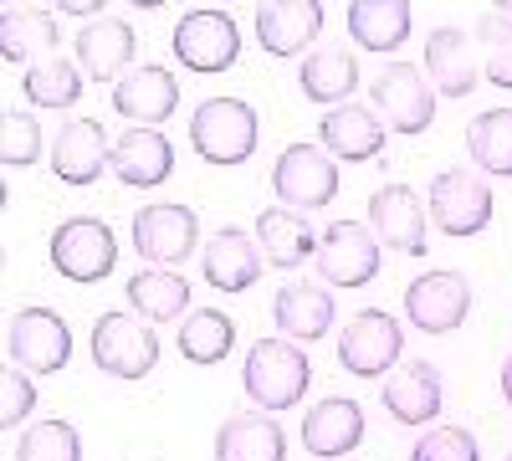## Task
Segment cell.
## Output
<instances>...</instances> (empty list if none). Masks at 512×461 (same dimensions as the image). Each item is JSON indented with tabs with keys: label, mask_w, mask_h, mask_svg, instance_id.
<instances>
[{
	"label": "cell",
	"mask_w": 512,
	"mask_h": 461,
	"mask_svg": "<svg viewBox=\"0 0 512 461\" xmlns=\"http://www.w3.org/2000/svg\"><path fill=\"white\" fill-rule=\"evenodd\" d=\"M113 108L123 118H134L139 129H159V123L175 118V108H180V82L169 67H134L113 88Z\"/></svg>",
	"instance_id": "cell-23"
},
{
	"label": "cell",
	"mask_w": 512,
	"mask_h": 461,
	"mask_svg": "<svg viewBox=\"0 0 512 461\" xmlns=\"http://www.w3.org/2000/svg\"><path fill=\"white\" fill-rule=\"evenodd\" d=\"M113 175L128 190H154L175 175V144L159 129H128L113 139Z\"/></svg>",
	"instance_id": "cell-24"
},
{
	"label": "cell",
	"mask_w": 512,
	"mask_h": 461,
	"mask_svg": "<svg viewBox=\"0 0 512 461\" xmlns=\"http://www.w3.org/2000/svg\"><path fill=\"white\" fill-rule=\"evenodd\" d=\"M200 272H205V282L216 287V292H246V287L262 282V272H267V251H262V241H256V236L226 226V231H216V236L205 241V251H200Z\"/></svg>",
	"instance_id": "cell-18"
},
{
	"label": "cell",
	"mask_w": 512,
	"mask_h": 461,
	"mask_svg": "<svg viewBox=\"0 0 512 461\" xmlns=\"http://www.w3.org/2000/svg\"><path fill=\"white\" fill-rule=\"evenodd\" d=\"M297 88H303V98L308 103H318V108H344L354 93H359V62H354V52H344V47H318V52H308L303 57V67H297Z\"/></svg>",
	"instance_id": "cell-26"
},
{
	"label": "cell",
	"mask_w": 512,
	"mask_h": 461,
	"mask_svg": "<svg viewBox=\"0 0 512 461\" xmlns=\"http://www.w3.org/2000/svg\"><path fill=\"white\" fill-rule=\"evenodd\" d=\"M52 11H67V16H82V21H88V26H93V21H98V11H108V6H103V0H57V6H52Z\"/></svg>",
	"instance_id": "cell-40"
},
{
	"label": "cell",
	"mask_w": 512,
	"mask_h": 461,
	"mask_svg": "<svg viewBox=\"0 0 512 461\" xmlns=\"http://www.w3.org/2000/svg\"><path fill=\"white\" fill-rule=\"evenodd\" d=\"M57 16L52 11H31V6H6L0 11V57L6 62H47L57 52Z\"/></svg>",
	"instance_id": "cell-30"
},
{
	"label": "cell",
	"mask_w": 512,
	"mask_h": 461,
	"mask_svg": "<svg viewBox=\"0 0 512 461\" xmlns=\"http://www.w3.org/2000/svg\"><path fill=\"white\" fill-rule=\"evenodd\" d=\"M82 67L72 57H47V62H36L26 67V82H21V93L31 98V108H72L82 98Z\"/></svg>",
	"instance_id": "cell-34"
},
{
	"label": "cell",
	"mask_w": 512,
	"mask_h": 461,
	"mask_svg": "<svg viewBox=\"0 0 512 461\" xmlns=\"http://www.w3.org/2000/svg\"><path fill=\"white\" fill-rule=\"evenodd\" d=\"M400 349H405V328L384 308H359L338 333V364L359 374V380H384L400 364Z\"/></svg>",
	"instance_id": "cell-6"
},
{
	"label": "cell",
	"mask_w": 512,
	"mask_h": 461,
	"mask_svg": "<svg viewBox=\"0 0 512 461\" xmlns=\"http://www.w3.org/2000/svg\"><path fill=\"white\" fill-rule=\"evenodd\" d=\"M313 385V364L303 354V344L292 339H256L246 349V364H241V390L251 395L256 410L267 415H282L292 405H303Z\"/></svg>",
	"instance_id": "cell-1"
},
{
	"label": "cell",
	"mask_w": 512,
	"mask_h": 461,
	"mask_svg": "<svg viewBox=\"0 0 512 461\" xmlns=\"http://www.w3.org/2000/svg\"><path fill=\"white\" fill-rule=\"evenodd\" d=\"M72 52H77V67L82 77H93V82H118L134 72V57H139V36L134 26H128L123 16H98L93 26H82L77 41H72Z\"/></svg>",
	"instance_id": "cell-16"
},
{
	"label": "cell",
	"mask_w": 512,
	"mask_h": 461,
	"mask_svg": "<svg viewBox=\"0 0 512 461\" xmlns=\"http://www.w3.org/2000/svg\"><path fill=\"white\" fill-rule=\"evenodd\" d=\"M216 461H287V436L267 410H241L216 431Z\"/></svg>",
	"instance_id": "cell-28"
},
{
	"label": "cell",
	"mask_w": 512,
	"mask_h": 461,
	"mask_svg": "<svg viewBox=\"0 0 512 461\" xmlns=\"http://www.w3.org/2000/svg\"><path fill=\"white\" fill-rule=\"evenodd\" d=\"M195 241H200V216L190 205H144L134 216V251L149 257V267H180L195 257Z\"/></svg>",
	"instance_id": "cell-14"
},
{
	"label": "cell",
	"mask_w": 512,
	"mask_h": 461,
	"mask_svg": "<svg viewBox=\"0 0 512 461\" xmlns=\"http://www.w3.org/2000/svg\"><path fill=\"white\" fill-rule=\"evenodd\" d=\"M318 277L323 287H364L379 277V236L364 221H333L318 236Z\"/></svg>",
	"instance_id": "cell-11"
},
{
	"label": "cell",
	"mask_w": 512,
	"mask_h": 461,
	"mask_svg": "<svg viewBox=\"0 0 512 461\" xmlns=\"http://www.w3.org/2000/svg\"><path fill=\"white\" fill-rule=\"evenodd\" d=\"M256 241H262L267 262L282 267V272H292V267H303V262L318 257V236H313L308 216L287 211V205H267V211L256 216Z\"/></svg>",
	"instance_id": "cell-29"
},
{
	"label": "cell",
	"mask_w": 512,
	"mask_h": 461,
	"mask_svg": "<svg viewBox=\"0 0 512 461\" xmlns=\"http://www.w3.org/2000/svg\"><path fill=\"white\" fill-rule=\"evenodd\" d=\"M108 164H113V144L98 118H67L52 134V175L62 185H77V190L93 185Z\"/></svg>",
	"instance_id": "cell-17"
},
{
	"label": "cell",
	"mask_w": 512,
	"mask_h": 461,
	"mask_svg": "<svg viewBox=\"0 0 512 461\" xmlns=\"http://www.w3.org/2000/svg\"><path fill=\"white\" fill-rule=\"evenodd\" d=\"M318 31H323L318 0H267V6H256V41H262V52H272L277 62L308 52L318 41Z\"/></svg>",
	"instance_id": "cell-20"
},
{
	"label": "cell",
	"mask_w": 512,
	"mask_h": 461,
	"mask_svg": "<svg viewBox=\"0 0 512 461\" xmlns=\"http://www.w3.org/2000/svg\"><path fill=\"white\" fill-rule=\"evenodd\" d=\"M272 318H277L282 339L318 344L323 333L333 328V318H338V303H333V292L318 287V282H287V287H277V298H272Z\"/></svg>",
	"instance_id": "cell-22"
},
{
	"label": "cell",
	"mask_w": 512,
	"mask_h": 461,
	"mask_svg": "<svg viewBox=\"0 0 512 461\" xmlns=\"http://www.w3.org/2000/svg\"><path fill=\"white\" fill-rule=\"evenodd\" d=\"M497 16H507V21H512V0H502V6H497Z\"/></svg>",
	"instance_id": "cell-42"
},
{
	"label": "cell",
	"mask_w": 512,
	"mask_h": 461,
	"mask_svg": "<svg viewBox=\"0 0 512 461\" xmlns=\"http://www.w3.org/2000/svg\"><path fill=\"white\" fill-rule=\"evenodd\" d=\"M410 461H482V446L466 426H436L410 446Z\"/></svg>",
	"instance_id": "cell-38"
},
{
	"label": "cell",
	"mask_w": 512,
	"mask_h": 461,
	"mask_svg": "<svg viewBox=\"0 0 512 461\" xmlns=\"http://www.w3.org/2000/svg\"><path fill=\"white\" fill-rule=\"evenodd\" d=\"M123 298H128V308H134L149 328L190 318V303H195L190 298V282L175 267H144V272H134V277H128V287H123Z\"/></svg>",
	"instance_id": "cell-25"
},
{
	"label": "cell",
	"mask_w": 512,
	"mask_h": 461,
	"mask_svg": "<svg viewBox=\"0 0 512 461\" xmlns=\"http://www.w3.org/2000/svg\"><path fill=\"white\" fill-rule=\"evenodd\" d=\"M47 257L57 267V277L77 282V287H93L113 272L118 262V236L113 226H103L98 216H72L52 231V246H47Z\"/></svg>",
	"instance_id": "cell-4"
},
{
	"label": "cell",
	"mask_w": 512,
	"mask_h": 461,
	"mask_svg": "<svg viewBox=\"0 0 512 461\" xmlns=\"http://www.w3.org/2000/svg\"><path fill=\"white\" fill-rule=\"evenodd\" d=\"M41 159V123L36 113H21V108H6L0 118V164L6 170H26V164Z\"/></svg>",
	"instance_id": "cell-36"
},
{
	"label": "cell",
	"mask_w": 512,
	"mask_h": 461,
	"mask_svg": "<svg viewBox=\"0 0 512 461\" xmlns=\"http://www.w3.org/2000/svg\"><path fill=\"white\" fill-rule=\"evenodd\" d=\"M466 149H472L482 175L512 180V108H487L466 123Z\"/></svg>",
	"instance_id": "cell-33"
},
{
	"label": "cell",
	"mask_w": 512,
	"mask_h": 461,
	"mask_svg": "<svg viewBox=\"0 0 512 461\" xmlns=\"http://www.w3.org/2000/svg\"><path fill=\"white\" fill-rule=\"evenodd\" d=\"M231 349H236V323H231V313H221V308H195V313L180 323V354H185L195 369H210V364L231 359Z\"/></svg>",
	"instance_id": "cell-32"
},
{
	"label": "cell",
	"mask_w": 512,
	"mask_h": 461,
	"mask_svg": "<svg viewBox=\"0 0 512 461\" xmlns=\"http://www.w3.org/2000/svg\"><path fill=\"white\" fill-rule=\"evenodd\" d=\"M36 374H26V369H6V374H0V390H6V395H0V426H21V421H31V410H36Z\"/></svg>",
	"instance_id": "cell-39"
},
{
	"label": "cell",
	"mask_w": 512,
	"mask_h": 461,
	"mask_svg": "<svg viewBox=\"0 0 512 461\" xmlns=\"http://www.w3.org/2000/svg\"><path fill=\"white\" fill-rule=\"evenodd\" d=\"M16 461H82V436L72 421H31L16 441Z\"/></svg>",
	"instance_id": "cell-35"
},
{
	"label": "cell",
	"mask_w": 512,
	"mask_h": 461,
	"mask_svg": "<svg viewBox=\"0 0 512 461\" xmlns=\"http://www.w3.org/2000/svg\"><path fill=\"white\" fill-rule=\"evenodd\" d=\"M364 441V405L349 395H323L308 415H303V446L318 461H338L359 451Z\"/></svg>",
	"instance_id": "cell-19"
},
{
	"label": "cell",
	"mask_w": 512,
	"mask_h": 461,
	"mask_svg": "<svg viewBox=\"0 0 512 461\" xmlns=\"http://www.w3.org/2000/svg\"><path fill=\"white\" fill-rule=\"evenodd\" d=\"M88 344H93V364L108 380H144L159 364V339L139 313H103Z\"/></svg>",
	"instance_id": "cell-5"
},
{
	"label": "cell",
	"mask_w": 512,
	"mask_h": 461,
	"mask_svg": "<svg viewBox=\"0 0 512 461\" xmlns=\"http://www.w3.org/2000/svg\"><path fill=\"white\" fill-rule=\"evenodd\" d=\"M379 400L400 426H431L441 415V405H446V374L431 359H410V364L384 374Z\"/></svg>",
	"instance_id": "cell-15"
},
{
	"label": "cell",
	"mask_w": 512,
	"mask_h": 461,
	"mask_svg": "<svg viewBox=\"0 0 512 461\" xmlns=\"http://www.w3.org/2000/svg\"><path fill=\"white\" fill-rule=\"evenodd\" d=\"M169 47H175L180 67H190L200 77H216V72L236 67V57H241V26L226 11H185L175 21Z\"/></svg>",
	"instance_id": "cell-9"
},
{
	"label": "cell",
	"mask_w": 512,
	"mask_h": 461,
	"mask_svg": "<svg viewBox=\"0 0 512 461\" xmlns=\"http://www.w3.org/2000/svg\"><path fill=\"white\" fill-rule=\"evenodd\" d=\"M410 21H415L410 0H354L349 6V36L364 52H400Z\"/></svg>",
	"instance_id": "cell-31"
},
{
	"label": "cell",
	"mask_w": 512,
	"mask_h": 461,
	"mask_svg": "<svg viewBox=\"0 0 512 461\" xmlns=\"http://www.w3.org/2000/svg\"><path fill=\"white\" fill-rule=\"evenodd\" d=\"M369 98H374V113L390 123V129L400 139H415L431 129V118H436V88H431V77H425L420 67L410 62H384L369 82Z\"/></svg>",
	"instance_id": "cell-3"
},
{
	"label": "cell",
	"mask_w": 512,
	"mask_h": 461,
	"mask_svg": "<svg viewBox=\"0 0 512 461\" xmlns=\"http://www.w3.org/2000/svg\"><path fill=\"white\" fill-rule=\"evenodd\" d=\"M318 144H323L333 159H379V154H384V118H379L374 108L344 103V108L323 113Z\"/></svg>",
	"instance_id": "cell-27"
},
{
	"label": "cell",
	"mask_w": 512,
	"mask_h": 461,
	"mask_svg": "<svg viewBox=\"0 0 512 461\" xmlns=\"http://www.w3.org/2000/svg\"><path fill=\"white\" fill-rule=\"evenodd\" d=\"M477 41H482V72L492 88H512V21L487 11L477 21Z\"/></svg>",
	"instance_id": "cell-37"
},
{
	"label": "cell",
	"mask_w": 512,
	"mask_h": 461,
	"mask_svg": "<svg viewBox=\"0 0 512 461\" xmlns=\"http://www.w3.org/2000/svg\"><path fill=\"white\" fill-rule=\"evenodd\" d=\"M507 461H512V456H507Z\"/></svg>",
	"instance_id": "cell-43"
},
{
	"label": "cell",
	"mask_w": 512,
	"mask_h": 461,
	"mask_svg": "<svg viewBox=\"0 0 512 461\" xmlns=\"http://www.w3.org/2000/svg\"><path fill=\"white\" fill-rule=\"evenodd\" d=\"M272 190L287 211H323L338 195V164L323 144H287L272 164Z\"/></svg>",
	"instance_id": "cell-7"
},
{
	"label": "cell",
	"mask_w": 512,
	"mask_h": 461,
	"mask_svg": "<svg viewBox=\"0 0 512 461\" xmlns=\"http://www.w3.org/2000/svg\"><path fill=\"white\" fill-rule=\"evenodd\" d=\"M369 231L379 246L400 251V257H425L431 246V205H420L410 185H379L369 195Z\"/></svg>",
	"instance_id": "cell-12"
},
{
	"label": "cell",
	"mask_w": 512,
	"mask_h": 461,
	"mask_svg": "<svg viewBox=\"0 0 512 461\" xmlns=\"http://www.w3.org/2000/svg\"><path fill=\"white\" fill-rule=\"evenodd\" d=\"M405 318L420 333H456L472 318V282L461 272H420L405 287Z\"/></svg>",
	"instance_id": "cell-13"
},
{
	"label": "cell",
	"mask_w": 512,
	"mask_h": 461,
	"mask_svg": "<svg viewBox=\"0 0 512 461\" xmlns=\"http://www.w3.org/2000/svg\"><path fill=\"white\" fill-rule=\"evenodd\" d=\"M431 221L441 226V236H482L492 226V190L482 175L472 170H441L431 175Z\"/></svg>",
	"instance_id": "cell-10"
},
{
	"label": "cell",
	"mask_w": 512,
	"mask_h": 461,
	"mask_svg": "<svg viewBox=\"0 0 512 461\" xmlns=\"http://www.w3.org/2000/svg\"><path fill=\"white\" fill-rule=\"evenodd\" d=\"M477 52H472V36L461 26H436L425 36V77L441 98H472L477 93Z\"/></svg>",
	"instance_id": "cell-21"
},
{
	"label": "cell",
	"mask_w": 512,
	"mask_h": 461,
	"mask_svg": "<svg viewBox=\"0 0 512 461\" xmlns=\"http://www.w3.org/2000/svg\"><path fill=\"white\" fill-rule=\"evenodd\" d=\"M256 139H262V123H256V108L241 98H205L190 118V144L205 164H246L256 154Z\"/></svg>",
	"instance_id": "cell-2"
},
{
	"label": "cell",
	"mask_w": 512,
	"mask_h": 461,
	"mask_svg": "<svg viewBox=\"0 0 512 461\" xmlns=\"http://www.w3.org/2000/svg\"><path fill=\"white\" fill-rule=\"evenodd\" d=\"M6 354H11V364L26 369V374H57V369H67V359H72V328H67V318H62L57 308L31 303V308H21V313L11 318V328H6Z\"/></svg>",
	"instance_id": "cell-8"
},
{
	"label": "cell",
	"mask_w": 512,
	"mask_h": 461,
	"mask_svg": "<svg viewBox=\"0 0 512 461\" xmlns=\"http://www.w3.org/2000/svg\"><path fill=\"white\" fill-rule=\"evenodd\" d=\"M497 385H502V400L512 405V354H507V364H502V380H497Z\"/></svg>",
	"instance_id": "cell-41"
}]
</instances>
